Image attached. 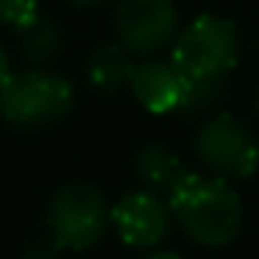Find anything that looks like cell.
<instances>
[{"instance_id": "obj_1", "label": "cell", "mask_w": 259, "mask_h": 259, "mask_svg": "<svg viewBox=\"0 0 259 259\" xmlns=\"http://www.w3.org/2000/svg\"><path fill=\"white\" fill-rule=\"evenodd\" d=\"M173 220L195 245L226 248L242 231V198L229 179L214 173H190L167 195Z\"/></svg>"}, {"instance_id": "obj_2", "label": "cell", "mask_w": 259, "mask_h": 259, "mask_svg": "<svg viewBox=\"0 0 259 259\" xmlns=\"http://www.w3.org/2000/svg\"><path fill=\"white\" fill-rule=\"evenodd\" d=\"M170 62L187 81H226L240 62V34L220 14H198L170 45Z\"/></svg>"}, {"instance_id": "obj_3", "label": "cell", "mask_w": 259, "mask_h": 259, "mask_svg": "<svg viewBox=\"0 0 259 259\" xmlns=\"http://www.w3.org/2000/svg\"><path fill=\"white\" fill-rule=\"evenodd\" d=\"M112 226V206L90 181H67L48 201L51 237L67 251H90Z\"/></svg>"}, {"instance_id": "obj_4", "label": "cell", "mask_w": 259, "mask_h": 259, "mask_svg": "<svg viewBox=\"0 0 259 259\" xmlns=\"http://www.w3.org/2000/svg\"><path fill=\"white\" fill-rule=\"evenodd\" d=\"M75 103L73 84L48 70H23L12 73L0 92V114L20 128L51 125L70 114Z\"/></svg>"}, {"instance_id": "obj_5", "label": "cell", "mask_w": 259, "mask_h": 259, "mask_svg": "<svg viewBox=\"0 0 259 259\" xmlns=\"http://www.w3.org/2000/svg\"><path fill=\"white\" fill-rule=\"evenodd\" d=\"M192 148L206 173L220 179H251L259 173V140L242 120L229 112L203 120Z\"/></svg>"}, {"instance_id": "obj_6", "label": "cell", "mask_w": 259, "mask_h": 259, "mask_svg": "<svg viewBox=\"0 0 259 259\" xmlns=\"http://www.w3.org/2000/svg\"><path fill=\"white\" fill-rule=\"evenodd\" d=\"M176 0H114V34L134 56H156L179 36Z\"/></svg>"}, {"instance_id": "obj_7", "label": "cell", "mask_w": 259, "mask_h": 259, "mask_svg": "<svg viewBox=\"0 0 259 259\" xmlns=\"http://www.w3.org/2000/svg\"><path fill=\"white\" fill-rule=\"evenodd\" d=\"M170 203L164 195L151 190H131L112 206V226L117 237L128 248L151 251L162 245V240L170 234Z\"/></svg>"}, {"instance_id": "obj_8", "label": "cell", "mask_w": 259, "mask_h": 259, "mask_svg": "<svg viewBox=\"0 0 259 259\" xmlns=\"http://www.w3.org/2000/svg\"><path fill=\"white\" fill-rule=\"evenodd\" d=\"M131 95L151 114H176L184 95V75L170 59H145L131 78Z\"/></svg>"}, {"instance_id": "obj_9", "label": "cell", "mask_w": 259, "mask_h": 259, "mask_svg": "<svg viewBox=\"0 0 259 259\" xmlns=\"http://www.w3.org/2000/svg\"><path fill=\"white\" fill-rule=\"evenodd\" d=\"M134 59V53L120 42H103L87 56V81L92 90L103 92V95H114V92L131 87L137 70Z\"/></svg>"}, {"instance_id": "obj_10", "label": "cell", "mask_w": 259, "mask_h": 259, "mask_svg": "<svg viewBox=\"0 0 259 259\" xmlns=\"http://www.w3.org/2000/svg\"><path fill=\"white\" fill-rule=\"evenodd\" d=\"M134 173L145 190L159 192V195L167 198L179 187V181L190 173V167H187L184 159L173 148L162 145V142H151V145H142L137 151Z\"/></svg>"}, {"instance_id": "obj_11", "label": "cell", "mask_w": 259, "mask_h": 259, "mask_svg": "<svg viewBox=\"0 0 259 259\" xmlns=\"http://www.w3.org/2000/svg\"><path fill=\"white\" fill-rule=\"evenodd\" d=\"M17 34H20V51H23L25 62L36 64V67L53 62L64 51V36L59 31L56 20L45 17V14H39L34 23L20 28Z\"/></svg>"}, {"instance_id": "obj_12", "label": "cell", "mask_w": 259, "mask_h": 259, "mask_svg": "<svg viewBox=\"0 0 259 259\" xmlns=\"http://www.w3.org/2000/svg\"><path fill=\"white\" fill-rule=\"evenodd\" d=\"M223 98V81H187L184 78V95L176 114L184 117H203L214 112Z\"/></svg>"}, {"instance_id": "obj_13", "label": "cell", "mask_w": 259, "mask_h": 259, "mask_svg": "<svg viewBox=\"0 0 259 259\" xmlns=\"http://www.w3.org/2000/svg\"><path fill=\"white\" fill-rule=\"evenodd\" d=\"M39 17V0H0V28H25Z\"/></svg>"}, {"instance_id": "obj_14", "label": "cell", "mask_w": 259, "mask_h": 259, "mask_svg": "<svg viewBox=\"0 0 259 259\" xmlns=\"http://www.w3.org/2000/svg\"><path fill=\"white\" fill-rule=\"evenodd\" d=\"M59 251H62V245H59L53 237H36V240H31L28 245H25V259H56Z\"/></svg>"}, {"instance_id": "obj_15", "label": "cell", "mask_w": 259, "mask_h": 259, "mask_svg": "<svg viewBox=\"0 0 259 259\" xmlns=\"http://www.w3.org/2000/svg\"><path fill=\"white\" fill-rule=\"evenodd\" d=\"M9 78H12V62H9L6 48L0 45V92H3V87L9 84Z\"/></svg>"}, {"instance_id": "obj_16", "label": "cell", "mask_w": 259, "mask_h": 259, "mask_svg": "<svg viewBox=\"0 0 259 259\" xmlns=\"http://www.w3.org/2000/svg\"><path fill=\"white\" fill-rule=\"evenodd\" d=\"M64 3H70L75 9H103L109 3H114V0H64Z\"/></svg>"}, {"instance_id": "obj_17", "label": "cell", "mask_w": 259, "mask_h": 259, "mask_svg": "<svg viewBox=\"0 0 259 259\" xmlns=\"http://www.w3.org/2000/svg\"><path fill=\"white\" fill-rule=\"evenodd\" d=\"M145 259H184V256L176 253V251H151Z\"/></svg>"}, {"instance_id": "obj_18", "label": "cell", "mask_w": 259, "mask_h": 259, "mask_svg": "<svg viewBox=\"0 0 259 259\" xmlns=\"http://www.w3.org/2000/svg\"><path fill=\"white\" fill-rule=\"evenodd\" d=\"M253 109H256V114H259V87H256V95H253Z\"/></svg>"}]
</instances>
